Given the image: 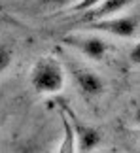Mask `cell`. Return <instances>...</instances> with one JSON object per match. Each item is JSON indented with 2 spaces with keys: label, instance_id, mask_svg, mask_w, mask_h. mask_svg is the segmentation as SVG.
<instances>
[{
  "label": "cell",
  "instance_id": "6da1fadb",
  "mask_svg": "<svg viewBox=\"0 0 140 153\" xmlns=\"http://www.w3.org/2000/svg\"><path fill=\"white\" fill-rule=\"evenodd\" d=\"M65 68L61 61H57L51 55H44L36 59L28 72V83L40 95H57L65 87Z\"/></svg>",
  "mask_w": 140,
  "mask_h": 153
},
{
  "label": "cell",
  "instance_id": "7a4b0ae2",
  "mask_svg": "<svg viewBox=\"0 0 140 153\" xmlns=\"http://www.w3.org/2000/svg\"><path fill=\"white\" fill-rule=\"evenodd\" d=\"M87 28L112 34L115 38L129 40V38H135L138 32V19L133 15H112V17L98 19V21H89Z\"/></svg>",
  "mask_w": 140,
  "mask_h": 153
},
{
  "label": "cell",
  "instance_id": "3957f363",
  "mask_svg": "<svg viewBox=\"0 0 140 153\" xmlns=\"http://www.w3.org/2000/svg\"><path fill=\"white\" fill-rule=\"evenodd\" d=\"M59 106L66 111L68 119H70V123H72V127H74V131H76L78 151H81V153H93V151L98 148V146L102 144V134L98 132L95 127L87 125L83 119H80V117L68 108L66 102H61V100H59Z\"/></svg>",
  "mask_w": 140,
  "mask_h": 153
},
{
  "label": "cell",
  "instance_id": "277c9868",
  "mask_svg": "<svg viewBox=\"0 0 140 153\" xmlns=\"http://www.w3.org/2000/svg\"><path fill=\"white\" fill-rule=\"evenodd\" d=\"M70 74H72V79H74V83L80 89L81 95H85L89 98H97L106 91L104 79L95 72V70L70 62Z\"/></svg>",
  "mask_w": 140,
  "mask_h": 153
},
{
  "label": "cell",
  "instance_id": "5b68a950",
  "mask_svg": "<svg viewBox=\"0 0 140 153\" xmlns=\"http://www.w3.org/2000/svg\"><path fill=\"white\" fill-rule=\"evenodd\" d=\"M65 44L78 49L89 61H102L108 53V42L101 36H68Z\"/></svg>",
  "mask_w": 140,
  "mask_h": 153
},
{
  "label": "cell",
  "instance_id": "8992f818",
  "mask_svg": "<svg viewBox=\"0 0 140 153\" xmlns=\"http://www.w3.org/2000/svg\"><path fill=\"white\" fill-rule=\"evenodd\" d=\"M135 2H138V0H102L98 6H95V8L87 10L85 11V21H98V19H104V17H112L115 13H119V11H123L125 8H129V6H133Z\"/></svg>",
  "mask_w": 140,
  "mask_h": 153
},
{
  "label": "cell",
  "instance_id": "52a82bcc",
  "mask_svg": "<svg viewBox=\"0 0 140 153\" xmlns=\"http://www.w3.org/2000/svg\"><path fill=\"white\" fill-rule=\"evenodd\" d=\"M59 119H61V127H63V140L59 144L57 153H78V140H76V131L70 123L66 111L59 106Z\"/></svg>",
  "mask_w": 140,
  "mask_h": 153
},
{
  "label": "cell",
  "instance_id": "ba28073f",
  "mask_svg": "<svg viewBox=\"0 0 140 153\" xmlns=\"http://www.w3.org/2000/svg\"><path fill=\"white\" fill-rule=\"evenodd\" d=\"M11 61H13V51H11V48L6 44H0V74L8 70Z\"/></svg>",
  "mask_w": 140,
  "mask_h": 153
},
{
  "label": "cell",
  "instance_id": "9c48e42d",
  "mask_svg": "<svg viewBox=\"0 0 140 153\" xmlns=\"http://www.w3.org/2000/svg\"><path fill=\"white\" fill-rule=\"evenodd\" d=\"M102 0H78L74 6H72V11H87L91 8H95V6H98Z\"/></svg>",
  "mask_w": 140,
  "mask_h": 153
},
{
  "label": "cell",
  "instance_id": "30bf717a",
  "mask_svg": "<svg viewBox=\"0 0 140 153\" xmlns=\"http://www.w3.org/2000/svg\"><path fill=\"white\" fill-rule=\"evenodd\" d=\"M129 61L133 64H140V42H136L129 51Z\"/></svg>",
  "mask_w": 140,
  "mask_h": 153
},
{
  "label": "cell",
  "instance_id": "8fae6325",
  "mask_svg": "<svg viewBox=\"0 0 140 153\" xmlns=\"http://www.w3.org/2000/svg\"><path fill=\"white\" fill-rule=\"evenodd\" d=\"M48 6H53V8H65V6L76 2V0H44Z\"/></svg>",
  "mask_w": 140,
  "mask_h": 153
},
{
  "label": "cell",
  "instance_id": "7c38bea8",
  "mask_svg": "<svg viewBox=\"0 0 140 153\" xmlns=\"http://www.w3.org/2000/svg\"><path fill=\"white\" fill-rule=\"evenodd\" d=\"M135 123H136V125L140 127V106H138V108H136V111H135Z\"/></svg>",
  "mask_w": 140,
  "mask_h": 153
}]
</instances>
